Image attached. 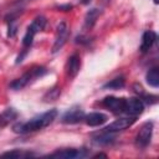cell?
I'll return each instance as SVG.
<instances>
[{"label":"cell","mask_w":159,"mask_h":159,"mask_svg":"<svg viewBox=\"0 0 159 159\" xmlns=\"http://www.w3.org/2000/svg\"><path fill=\"white\" fill-rule=\"evenodd\" d=\"M58 116V111L56 108L50 109L42 114H39L34 118H31L27 122H19L12 125V130L17 134H29L37 130H41L50 125Z\"/></svg>","instance_id":"6da1fadb"},{"label":"cell","mask_w":159,"mask_h":159,"mask_svg":"<svg viewBox=\"0 0 159 159\" xmlns=\"http://www.w3.org/2000/svg\"><path fill=\"white\" fill-rule=\"evenodd\" d=\"M47 72H48V70H47L46 67H43V66H35V67H32L31 70H29L27 72H25L21 77L14 80V81L9 84V87H10L11 89H14V91H20V89H22L24 87H26L27 84H30V83H32L34 81H36L37 78L45 76Z\"/></svg>","instance_id":"7a4b0ae2"},{"label":"cell","mask_w":159,"mask_h":159,"mask_svg":"<svg viewBox=\"0 0 159 159\" xmlns=\"http://www.w3.org/2000/svg\"><path fill=\"white\" fill-rule=\"evenodd\" d=\"M46 22H47V20L42 15L35 17V20L27 26V30H26V32H25V35L22 37V46H24V48H30V46L34 42V39H35L36 34L45 29Z\"/></svg>","instance_id":"3957f363"},{"label":"cell","mask_w":159,"mask_h":159,"mask_svg":"<svg viewBox=\"0 0 159 159\" xmlns=\"http://www.w3.org/2000/svg\"><path fill=\"white\" fill-rule=\"evenodd\" d=\"M153 129H154L153 122H145L140 127L138 134L135 135V140H134V144L138 149H144L149 145L152 140V135H153Z\"/></svg>","instance_id":"277c9868"},{"label":"cell","mask_w":159,"mask_h":159,"mask_svg":"<svg viewBox=\"0 0 159 159\" xmlns=\"http://www.w3.org/2000/svg\"><path fill=\"white\" fill-rule=\"evenodd\" d=\"M89 154L87 148H66L61 150H56L48 157L51 158H62V159H78V158H86Z\"/></svg>","instance_id":"5b68a950"},{"label":"cell","mask_w":159,"mask_h":159,"mask_svg":"<svg viewBox=\"0 0 159 159\" xmlns=\"http://www.w3.org/2000/svg\"><path fill=\"white\" fill-rule=\"evenodd\" d=\"M68 36H70L68 26L65 21H61L57 25V34H56V39H55V42H53V46H52V53L58 52L65 46V43L68 40Z\"/></svg>","instance_id":"8992f818"},{"label":"cell","mask_w":159,"mask_h":159,"mask_svg":"<svg viewBox=\"0 0 159 159\" xmlns=\"http://www.w3.org/2000/svg\"><path fill=\"white\" fill-rule=\"evenodd\" d=\"M144 111V103L140 98L138 97H132V98H125L124 102V109L123 113L130 117H138L142 114Z\"/></svg>","instance_id":"52a82bcc"},{"label":"cell","mask_w":159,"mask_h":159,"mask_svg":"<svg viewBox=\"0 0 159 159\" xmlns=\"http://www.w3.org/2000/svg\"><path fill=\"white\" fill-rule=\"evenodd\" d=\"M84 118V112L80 106H73L71 107L67 112H65V114L61 118V122L65 124H76L82 122Z\"/></svg>","instance_id":"ba28073f"},{"label":"cell","mask_w":159,"mask_h":159,"mask_svg":"<svg viewBox=\"0 0 159 159\" xmlns=\"http://www.w3.org/2000/svg\"><path fill=\"white\" fill-rule=\"evenodd\" d=\"M135 120H137V117H130V116L122 117V118H118L114 122H112L109 125H107L104 128V130L112 132V133H117V132H120V130H124V129L132 127L135 123Z\"/></svg>","instance_id":"9c48e42d"},{"label":"cell","mask_w":159,"mask_h":159,"mask_svg":"<svg viewBox=\"0 0 159 159\" xmlns=\"http://www.w3.org/2000/svg\"><path fill=\"white\" fill-rule=\"evenodd\" d=\"M124 102H125V98H119V97H114V96H108L102 99V104L107 109H109L112 113H116V114L123 113Z\"/></svg>","instance_id":"30bf717a"},{"label":"cell","mask_w":159,"mask_h":159,"mask_svg":"<svg viewBox=\"0 0 159 159\" xmlns=\"http://www.w3.org/2000/svg\"><path fill=\"white\" fill-rule=\"evenodd\" d=\"M83 120L89 127H99V125L104 124L108 120V117L104 113H101V112H92V113L84 114Z\"/></svg>","instance_id":"8fae6325"},{"label":"cell","mask_w":159,"mask_h":159,"mask_svg":"<svg viewBox=\"0 0 159 159\" xmlns=\"http://www.w3.org/2000/svg\"><path fill=\"white\" fill-rule=\"evenodd\" d=\"M155 40H157V34H155L154 31H152V30L144 31V34H143V36H142L140 47H139L140 52H142V53H147V52L152 48V46L154 45Z\"/></svg>","instance_id":"7c38bea8"},{"label":"cell","mask_w":159,"mask_h":159,"mask_svg":"<svg viewBox=\"0 0 159 159\" xmlns=\"http://www.w3.org/2000/svg\"><path fill=\"white\" fill-rule=\"evenodd\" d=\"M81 68V57L78 53H72L67 61V75L73 78L77 76Z\"/></svg>","instance_id":"4fadbf2b"},{"label":"cell","mask_w":159,"mask_h":159,"mask_svg":"<svg viewBox=\"0 0 159 159\" xmlns=\"http://www.w3.org/2000/svg\"><path fill=\"white\" fill-rule=\"evenodd\" d=\"M114 140H116L114 133L107 132V130H104V129H103V132H101V133H98V134H96V135L92 137V142H93L94 144H97V145H101V147L109 145V144H112Z\"/></svg>","instance_id":"5bb4252c"},{"label":"cell","mask_w":159,"mask_h":159,"mask_svg":"<svg viewBox=\"0 0 159 159\" xmlns=\"http://www.w3.org/2000/svg\"><path fill=\"white\" fill-rule=\"evenodd\" d=\"M19 113L14 107H9L6 109H4L0 113V128H4L6 125H9L10 123H12L16 118H17Z\"/></svg>","instance_id":"9a60e30c"},{"label":"cell","mask_w":159,"mask_h":159,"mask_svg":"<svg viewBox=\"0 0 159 159\" xmlns=\"http://www.w3.org/2000/svg\"><path fill=\"white\" fill-rule=\"evenodd\" d=\"M101 14H102V11H101L99 9H97V7L89 9V10L87 11L86 16H84V25H83V27H84L86 30H91V29L96 25L97 19L99 17Z\"/></svg>","instance_id":"2e32d148"},{"label":"cell","mask_w":159,"mask_h":159,"mask_svg":"<svg viewBox=\"0 0 159 159\" xmlns=\"http://www.w3.org/2000/svg\"><path fill=\"white\" fill-rule=\"evenodd\" d=\"M145 80H147V83L149 86H152L153 88H158V86H159V70H158V67H152L147 72Z\"/></svg>","instance_id":"e0dca14e"},{"label":"cell","mask_w":159,"mask_h":159,"mask_svg":"<svg viewBox=\"0 0 159 159\" xmlns=\"http://www.w3.org/2000/svg\"><path fill=\"white\" fill-rule=\"evenodd\" d=\"M125 86V78L123 76H118L111 81H108L107 83L103 84V89H120Z\"/></svg>","instance_id":"ac0fdd59"},{"label":"cell","mask_w":159,"mask_h":159,"mask_svg":"<svg viewBox=\"0 0 159 159\" xmlns=\"http://www.w3.org/2000/svg\"><path fill=\"white\" fill-rule=\"evenodd\" d=\"M36 154L32 152H27V150H21V149H14L10 152H5L1 154V157H7V158H31L35 157Z\"/></svg>","instance_id":"d6986e66"},{"label":"cell","mask_w":159,"mask_h":159,"mask_svg":"<svg viewBox=\"0 0 159 159\" xmlns=\"http://www.w3.org/2000/svg\"><path fill=\"white\" fill-rule=\"evenodd\" d=\"M60 94H61V89H60L58 87L50 88V89L45 93L43 101H45V102H53V101H56V99L60 97Z\"/></svg>","instance_id":"ffe728a7"},{"label":"cell","mask_w":159,"mask_h":159,"mask_svg":"<svg viewBox=\"0 0 159 159\" xmlns=\"http://www.w3.org/2000/svg\"><path fill=\"white\" fill-rule=\"evenodd\" d=\"M9 24V27H7V37H15L16 36V34H17V29H19V26H17V22L16 21H10V22H7Z\"/></svg>","instance_id":"44dd1931"},{"label":"cell","mask_w":159,"mask_h":159,"mask_svg":"<svg viewBox=\"0 0 159 159\" xmlns=\"http://www.w3.org/2000/svg\"><path fill=\"white\" fill-rule=\"evenodd\" d=\"M91 41H92V40H91L88 36H86V35H78V36L76 37V40H75V42H76V43H80V45H89Z\"/></svg>","instance_id":"7402d4cb"},{"label":"cell","mask_w":159,"mask_h":159,"mask_svg":"<svg viewBox=\"0 0 159 159\" xmlns=\"http://www.w3.org/2000/svg\"><path fill=\"white\" fill-rule=\"evenodd\" d=\"M72 7H73V6H72L71 4H65V5H58L56 9L61 10V11H70Z\"/></svg>","instance_id":"603a6c76"},{"label":"cell","mask_w":159,"mask_h":159,"mask_svg":"<svg viewBox=\"0 0 159 159\" xmlns=\"http://www.w3.org/2000/svg\"><path fill=\"white\" fill-rule=\"evenodd\" d=\"M99 157L107 158V154H104V153H97V154H94V155H93V158H99Z\"/></svg>","instance_id":"cb8c5ba5"},{"label":"cell","mask_w":159,"mask_h":159,"mask_svg":"<svg viewBox=\"0 0 159 159\" xmlns=\"http://www.w3.org/2000/svg\"><path fill=\"white\" fill-rule=\"evenodd\" d=\"M80 2H81V4H83V5H87V4H89V2H91V0H80Z\"/></svg>","instance_id":"d4e9b609"},{"label":"cell","mask_w":159,"mask_h":159,"mask_svg":"<svg viewBox=\"0 0 159 159\" xmlns=\"http://www.w3.org/2000/svg\"><path fill=\"white\" fill-rule=\"evenodd\" d=\"M109 1H111V0H102V2H103V4H108Z\"/></svg>","instance_id":"484cf974"},{"label":"cell","mask_w":159,"mask_h":159,"mask_svg":"<svg viewBox=\"0 0 159 159\" xmlns=\"http://www.w3.org/2000/svg\"><path fill=\"white\" fill-rule=\"evenodd\" d=\"M154 2H155V4H158V0H154Z\"/></svg>","instance_id":"4316f807"}]
</instances>
